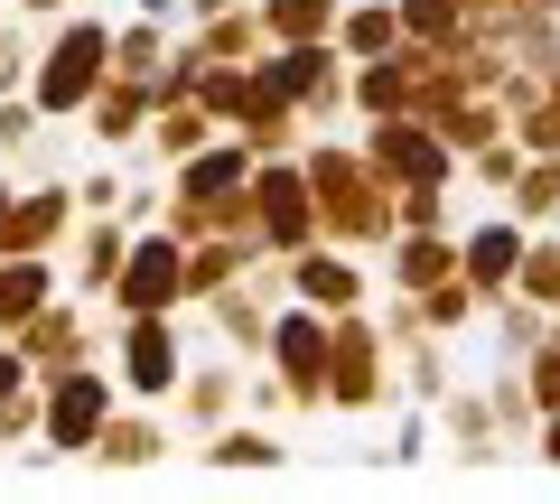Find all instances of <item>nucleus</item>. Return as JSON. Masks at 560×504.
Instances as JSON below:
<instances>
[{"label":"nucleus","instance_id":"f257e3e1","mask_svg":"<svg viewBox=\"0 0 560 504\" xmlns=\"http://www.w3.org/2000/svg\"><path fill=\"white\" fill-rule=\"evenodd\" d=\"M94 57H103L94 38H66V47H57V75H47V103H75L84 84H94Z\"/></svg>","mask_w":560,"mask_h":504},{"label":"nucleus","instance_id":"7ed1b4c3","mask_svg":"<svg viewBox=\"0 0 560 504\" xmlns=\"http://www.w3.org/2000/svg\"><path fill=\"white\" fill-rule=\"evenodd\" d=\"M94 411H103L94 384H66V392H57V430H66V439H84V430H94Z\"/></svg>","mask_w":560,"mask_h":504},{"label":"nucleus","instance_id":"f03ea898","mask_svg":"<svg viewBox=\"0 0 560 504\" xmlns=\"http://www.w3.org/2000/svg\"><path fill=\"white\" fill-rule=\"evenodd\" d=\"M131 384H140V392L168 384V337H160V327H140V337H131Z\"/></svg>","mask_w":560,"mask_h":504},{"label":"nucleus","instance_id":"20e7f679","mask_svg":"<svg viewBox=\"0 0 560 504\" xmlns=\"http://www.w3.org/2000/svg\"><path fill=\"white\" fill-rule=\"evenodd\" d=\"M20 308H38V271H10L0 281V318H20Z\"/></svg>","mask_w":560,"mask_h":504}]
</instances>
